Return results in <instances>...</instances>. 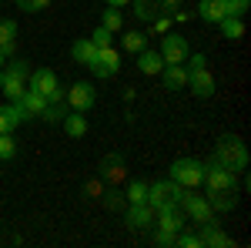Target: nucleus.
<instances>
[{"label":"nucleus","mask_w":251,"mask_h":248,"mask_svg":"<svg viewBox=\"0 0 251 248\" xmlns=\"http://www.w3.org/2000/svg\"><path fill=\"white\" fill-rule=\"evenodd\" d=\"M214 158L221 165H228L231 171H245L248 168V144L238 134H221L218 138V148H214Z\"/></svg>","instance_id":"obj_1"},{"label":"nucleus","mask_w":251,"mask_h":248,"mask_svg":"<svg viewBox=\"0 0 251 248\" xmlns=\"http://www.w3.org/2000/svg\"><path fill=\"white\" fill-rule=\"evenodd\" d=\"M181 194H184V188L177 185V181H151L148 185V205L157 211H168V208H177V201H181Z\"/></svg>","instance_id":"obj_2"},{"label":"nucleus","mask_w":251,"mask_h":248,"mask_svg":"<svg viewBox=\"0 0 251 248\" xmlns=\"http://www.w3.org/2000/svg\"><path fill=\"white\" fill-rule=\"evenodd\" d=\"M201 185L208 188V194L211 191H234L238 188V171H231L228 165H221L218 158H211V161H204V181Z\"/></svg>","instance_id":"obj_3"},{"label":"nucleus","mask_w":251,"mask_h":248,"mask_svg":"<svg viewBox=\"0 0 251 248\" xmlns=\"http://www.w3.org/2000/svg\"><path fill=\"white\" fill-rule=\"evenodd\" d=\"M27 87L37 91V94H44L47 101H64V91H67V87H60L57 74H54L50 67H30V74H27Z\"/></svg>","instance_id":"obj_4"},{"label":"nucleus","mask_w":251,"mask_h":248,"mask_svg":"<svg viewBox=\"0 0 251 248\" xmlns=\"http://www.w3.org/2000/svg\"><path fill=\"white\" fill-rule=\"evenodd\" d=\"M168 174L181 188H198L204 181V161H198V158H177V161H171V171Z\"/></svg>","instance_id":"obj_5"},{"label":"nucleus","mask_w":251,"mask_h":248,"mask_svg":"<svg viewBox=\"0 0 251 248\" xmlns=\"http://www.w3.org/2000/svg\"><path fill=\"white\" fill-rule=\"evenodd\" d=\"M64 104L71 111H80V114H91V108L97 104V87L91 81H74L67 91H64Z\"/></svg>","instance_id":"obj_6"},{"label":"nucleus","mask_w":251,"mask_h":248,"mask_svg":"<svg viewBox=\"0 0 251 248\" xmlns=\"http://www.w3.org/2000/svg\"><path fill=\"white\" fill-rule=\"evenodd\" d=\"M87 71L94 77H100V81H111V77L121 71V51H117L114 44H111V47H97V54H94V60L87 64Z\"/></svg>","instance_id":"obj_7"},{"label":"nucleus","mask_w":251,"mask_h":248,"mask_svg":"<svg viewBox=\"0 0 251 248\" xmlns=\"http://www.w3.org/2000/svg\"><path fill=\"white\" fill-rule=\"evenodd\" d=\"M177 208L184 211V218H191V221H211L214 218V208L208 205V198H201L194 188H184V194H181V201H177Z\"/></svg>","instance_id":"obj_8"},{"label":"nucleus","mask_w":251,"mask_h":248,"mask_svg":"<svg viewBox=\"0 0 251 248\" xmlns=\"http://www.w3.org/2000/svg\"><path fill=\"white\" fill-rule=\"evenodd\" d=\"M161 57H164V64H184L188 60V54H191V47H188V37H181V34H174V30H168V34H161Z\"/></svg>","instance_id":"obj_9"},{"label":"nucleus","mask_w":251,"mask_h":248,"mask_svg":"<svg viewBox=\"0 0 251 248\" xmlns=\"http://www.w3.org/2000/svg\"><path fill=\"white\" fill-rule=\"evenodd\" d=\"M188 71V67H184ZM188 87H191V94L198 97V101H208V97H214V77L208 67H194V71H188Z\"/></svg>","instance_id":"obj_10"},{"label":"nucleus","mask_w":251,"mask_h":248,"mask_svg":"<svg viewBox=\"0 0 251 248\" xmlns=\"http://www.w3.org/2000/svg\"><path fill=\"white\" fill-rule=\"evenodd\" d=\"M14 104H17L20 111H24V117H27V121H37V117L44 114V108H47V97L27 87V91H24V94H20L17 101H14Z\"/></svg>","instance_id":"obj_11"},{"label":"nucleus","mask_w":251,"mask_h":248,"mask_svg":"<svg viewBox=\"0 0 251 248\" xmlns=\"http://www.w3.org/2000/svg\"><path fill=\"white\" fill-rule=\"evenodd\" d=\"M124 171H127L124 158H121V154H107V158L100 161V168H97V178H104L107 185H121V181H124Z\"/></svg>","instance_id":"obj_12"},{"label":"nucleus","mask_w":251,"mask_h":248,"mask_svg":"<svg viewBox=\"0 0 251 248\" xmlns=\"http://www.w3.org/2000/svg\"><path fill=\"white\" fill-rule=\"evenodd\" d=\"M198 238H201V248H228V245H231V238L218 228V221H214V218H211V221H201Z\"/></svg>","instance_id":"obj_13"},{"label":"nucleus","mask_w":251,"mask_h":248,"mask_svg":"<svg viewBox=\"0 0 251 248\" xmlns=\"http://www.w3.org/2000/svg\"><path fill=\"white\" fill-rule=\"evenodd\" d=\"M161 84H164V91H184V87H188V71H184V64H164V67H161Z\"/></svg>","instance_id":"obj_14"},{"label":"nucleus","mask_w":251,"mask_h":248,"mask_svg":"<svg viewBox=\"0 0 251 248\" xmlns=\"http://www.w3.org/2000/svg\"><path fill=\"white\" fill-rule=\"evenodd\" d=\"M17 37H20L17 20L3 17V20H0V51H3V57H7V60L17 54Z\"/></svg>","instance_id":"obj_15"},{"label":"nucleus","mask_w":251,"mask_h":248,"mask_svg":"<svg viewBox=\"0 0 251 248\" xmlns=\"http://www.w3.org/2000/svg\"><path fill=\"white\" fill-rule=\"evenodd\" d=\"M134 57H137V71H141V74H148V77L161 74V67H164V57H161V51H154L151 44H148L141 54H134Z\"/></svg>","instance_id":"obj_16"},{"label":"nucleus","mask_w":251,"mask_h":248,"mask_svg":"<svg viewBox=\"0 0 251 248\" xmlns=\"http://www.w3.org/2000/svg\"><path fill=\"white\" fill-rule=\"evenodd\" d=\"M17 124H27L24 111H20L14 101H10V104H0V134H14Z\"/></svg>","instance_id":"obj_17"},{"label":"nucleus","mask_w":251,"mask_h":248,"mask_svg":"<svg viewBox=\"0 0 251 248\" xmlns=\"http://www.w3.org/2000/svg\"><path fill=\"white\" fill-rule=\"evenodd\" d=\"M157 231H168V235H177L184 228V211L181 208H168V211H157Z\"/></svg>","instance_id":"obj_18"},{"label":"nucleus","mask_w":251,"mask_h":248,"mask_svg":"<svg viewBox=\"0 0 251 248\" xmlns=\"http://www.w3.org/2000/svg\"><path fill=\"white\" fill-rule=\"evenodd\" d=\"M127 225H131V228H151V225H154V208H151V205H131V208H127Z\"/></svg>","instance_id":"obj_19"},{"label":"nucleus","mask_w":251,"mask_h":248,"mask_svg":"<svg viewBox=\"0 0 251 248\" xmlns=\"http://www.w3.org/2000/svg\"><path fill=\"white\" fill-rule=\"evenodd\" d=\"M24 91H27V77H20V74H14V71H7V67H3V84H0V94L10 97V101H17Z\"/></svg>","instance_id":"obj_20"},{"label":"nucleus","mask_w":251,"mask_h":248,"mask_svg":"<svg viewBox=\"0 0 251 248\" xmlns=\"http://www.w3.org/2000/svg\"><path fill=\"white\" fill-rule=\"evenodd\" d=\"M198 17L204 20V24H218L221 17H228L225 0H198Z\"/></svg>","instance_id":"obj_21"},{"label":"nucleus","mask_w":251,"mask_h":248,"mask_svg":"<svg viewBox=\"0 0 251 248\" xmlns=\"http://www.w3.org/2000/svg\"><path fill=\"white\" fill-rule=\"evenodd\" d=\"M94 54H97V47H94V40H91V37H80V40L71 44V57L77 60L80 67H87V64L94 60Z\"/></svg>","instance_id":"obj_22"},{"label":"nucleus","mask_w":251,"mask_h":248,"mask_svg":"<svg viewBox=\"0 0 251 248\" xmlns=\"http://www.w3.org/2000/svg\"><path fill=\"white\" fill-rule=\"evenodd\" d=\"M60 128L71 134V138H84V134H87V114H80V111H67L64 121H60Z\"/></svg>","instance_id":"obj_23"},{"label":"nucleus","mask_w":251,"mask_h":248,"mask_svg":"<svg viewBox=\"0 0 251 248\" xmlns=\"http://www.w3.org/2000/svg\"><path fill=\"white\" fill-rule=\"evenodd\" d=\"M121 44H124V54H141V51L151 44V37H148V34H141V30H124Z\"/></svg>","instance_id":"obj_24"},{"label":"nucleus","mask_w":251,"mask_h":248,"mask_svg":"<svg viewBox=\"0 0 251 248\" xmlns=\"http://www.w3.org/2000/svg\"><path fill=\"white\" fill-rule=\"evenodd\" d=\"M208 205H211L218 215H225V211H234L238 198H234V191H211V194H208Z\"/></svg>","instance_id":"obj_25"},{"label":"nucleus","mask_w":251,"mask_h":248,"mask_svg":"<svg viewBox=\"0 0 251 248\" xmlns=\"http://www.w3.org/2000/svg\"><path fill=\"white\" fill-rule=\"evenodd\" d=\"M218 27H221V37H228V40H241L245 37V24H241V17H221Z\"/></svg>","instance_id":"obj_26"},{"label":"nucleus","mask_w":251,"mask_h":248,"mask_svg":"<svg viewBox=\"0 0 251 248\" xmlns=\"http://www.w3.org/2000/svg\"><path fill=\"white\" fill-rule=\"evenodd\" d=\"M131 7H134V17L144 20V24H151V20L161 14V7H157L154 0H131Z\"/></svg>","instance_id":"obj_27"},{"label":"nucleus","mask_w":251,"mask_h":248,"mask_svg":"<svg viewBox=\"0 0 251 248\" xmlns=\"http://www.w3.org/2000/svg\"><path fill=\"white\" fill-rule=\"evenodd\" d=\"M67 111H71V108H67L64 101H47V108H44V114H40V117H44L47 124H60Z\"/></svg>","instance_id":"obj_28"},{"label":"nucleus","mask_w":251,"mask_h":248,"mask_svg":"<svg viewBox=\"0 0 251 248\" xmlns=\"http://www.w3.org/2000/svg\"><path fill=\"white\" fill-rule=\"evenodd\" d=\"M127 205H148V181L134 178L127 185Z\"/></svg>","instance_id":"obj_29"},{"label":"nucleus","mask_w":251,"mask_h":248,"mask_svg":"<svg viewBox=\"0 0 251 248\" xmlns=\"http://www.w3.org/2000/svg\"><path fill=\"white\" fill-rule=\"evenodd\" d=\"M100 27H107L111 34H117V30L124 27V17H121V10H117V7H107V10H100Z\"/></svg>","instance_id":"obj_30"},{"label":"nucleus","mask_w":251,"mask_h":248,"mask_svg":"<svg viewBox=\"0 0 251 248\" xmlns=\"http://www.w3.org/2000/svg\"><path fill=\"white\" fill-rule=\"evenodd\" d=\"M171 14H157L154 20H151V34H148V37H161V34H168V30H171Z\"/></svg>","instance_id":"obj_31"},{"label":"nucleus","mask_w":251,"mask_h":248,"mask_svg":"<svg viewBox=\"0 0 251 248\" xmlns=\"http://www.w3.org/2000/svg\"><path fill=\"white\" fill-rule=\"evenodd\" d=\"M17 154V141H14V134H0V161H10Z\"/></svg>","instance_id":"obj_32"},{"label":"nucleus","mask_w":251,"mask_h":248,"mask_svg":"<svg viewBox=\"0 0 251 248\" xmlns=\"http://www.w3.org/2000/svg\"><path fill=\"white\" fill-rule=\"evenodd\" d=\"M174 245H181V248H201V238L194 235V231H177V238H174Z\"/></svg>","instance_id":"obj_33"},{"label":"nucleus","mask_w":251,"mask_h":248,"mask_svg":"<svg viewBox=\"0 0 251 248\" xmlns=\"http://www.w3.org/2000/svg\"><path fill=\"white\" fill-rule=\"evenodd\" d=\"M91 40H94V47H111V44H114V34H111L107 27H97L94 34H91Z\"/></svg>","instance_id":"obj_34"},{"label":"nucleus","mask_w":251,"mask_h":248,"mask_svg":"<svg viewBox=\"0 0 251 248\" xmlns=\"http://www.w3.org/2000/svg\"><path fill=\"white\" fill-rule=\"evenodd\" d=\"M225 10H228V17H245L248 0H225Z\"/></svg>","instance_id":"obj_35"},{"label":"nucleus","mask_w":251,"mask_h":248,"mask_svg":"<svg viewBox=\"0 0 251 248\" xmlns=\"http://www.w3.org/2000/svg\"><path fill=\"white\" fill-rule=\"evenodd\" d=\"M47 3H50V0H17V7H20V10H27V14H40Z\"/></svg>","instance_id":"obj_36"},{"label":"nucleus","mask_w":251,"mask_h":248,"mask_svg":"<svg viewBox=\"0 0 251 248\" xmlns=\"http://www.w3.org/2000/svg\"><path fill=\"white\" fill-rule=\"evenodd\" d=\"M174 238H177V235H168V231H154V245H161V248H171V245H174Z\"/></svg>","instance_id":"obj_37"},{"label":"nucleus","mask_w":251,"mask_h":248,"mask_svg":"<svg viewBox=\"0 0 251 248\" xmlns=\"http://www.w3.org/2000/svg\"><path fill=\"white\" fill-rule=\"evenodd\" d=\"M104 205H107V208H121V194L111 188V191H107V198H104Z\"/></svg>","instance_id":"obj_38"},{"label":"nucleus","mask_w":251,"mask_h":248,"mask_svg":"<svg viewBox=\"0 0 251 248\" xmlns=\"http://www.w3.org/2000/svg\"><path fill=\"white\" fill-rule=\"evenodd\" d=\"M87 194H97V198H100V194H104V181H100V178H97V181H87Z\"/></svg>","instance_id":"obj_39"},{"label":"nucleus","mask_w":251,"mask_h":248,"mask_svg":"<svg viewBox=\"0 0 251 248\" xmlns=\"http://www.w3.org/2000/svg\"><path fill=\"white\" fill-rule=\"evenodd\" d=\"M104 3H107V7H117V10H121V7H127L131 0H104Z\"/></svg>","instance_id":"obj_40"},{"label":"nucleus","mask_w":251,"mask_h":248,"mask_svg":"<svg viewBox=\"0 0 251 248\" xmlns=\"http://www.w3.org/2000/svg\"><path fill=\"white\" fill-rule=\"evenodd\" d=\"M0 64H7V57H3V51H0Z\"/></svg>","instance_id":"obj_41"},{"label":"nucleus","mask_w":251,"mask_h":248,"mask_svg":"<svg viewBox=\"0 0 251 248\" xmlns=\"http://www.w3.org/2000/svg\"><path fill=\"white\" fill-rule=\"evenodd\" d=\"M0 84H3V67H0Z\"/></svg>","instance_id":"obj_42"},{"label":"nucleus","mask_w":251,"mask_h":248,"mask_svg":"<svg viewBox=\"0 0 251 248\" xmlns=\"http://www.w3.org/2000/svg\"><path fill=\"white\" fill-rule=\"evenodd\" d=\"M174 3H181V0H174Z\"/></svg>","instance_id":"obj_43"}]
</instances>
